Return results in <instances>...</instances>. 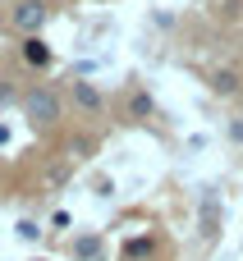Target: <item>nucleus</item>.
Masks as SVG:
<instances>
[{
  "instance_id": "nucleus-6",
  "label": "nucleus",
  "mask_w": 243,
  "mask_h": 261,
  "mask_svg": "<svg viewBox=\"0 0 243 261\" xmlns=\"http://www.w3.org/2000/svg\"><path fill=\"white\" fill-rule=\"evenodd\" d=\"M74 101L83 106V110H101L106 101H101V92L92 87V83H74Z\"/></svg>"
},
{
  "instance_id": "nucleus-9",
  "label": "nucleus",
  "mask_w": 243,
  "mask_h": 261,
  "mask_svg": "<svg viewBox=\"0 0 243 261\" xmlns=\"http://www.w3.org/2000/svg\"><path fill=\"white\" fill-rule=\"evenodd\" d=\"M129 115H133V119H147V115H152V96H147V92H133V96H129Z\"/></svg>"
},
{
  "instance_id": "nucleus-7",
  "label": "nucleus",
  "mask_w": 243,
  "mask_h": 261,
  "mask_svg": "<svg viewBox=\"0 0 243 261\" xmlns=\"http://www.w3.org/2000/svg\"><path fill=\"white\" fill-rule=\"evenodd\" d=\"M211 87H216L221 96H234V92H239V73H234V69H216Z\"/></svg>"
},
{
  "instance_id": "nucleus-11",
  "label": "nucleus",
  "mask_w": 243,
  "mask_h": 261,
  "mask_svg": "<svg viewBox=\"0 0 243 261\" xmlns=\"http://www.w3.org/2000/svg\"><path fill=\"white\" fill-rule=\"evenodd\" d=\"M5 101H14V87H9V83H0V106H5Z\"/></svg>"
},
{
  "instance_id": "nucleus-3",
  "label": "nucleus",
  "mask_w": 243,
  "mask_h": 261,
  "mask_svg": "<svg viewBox=\"0 0 243 261\" xmlns=\"http://www.w3.org/2000/svg\"><path fill=\"white\" fill-rule=\"evenodd\" d=\"M23 60H28L32 69H46V64H51V46H46L41 37H23Z\"/></svg>"
},
{
  "instance_id": "nucleus-1",
  "label": "nucleus",
  "mask_w": 243,
  "mask_h": 261,
  "mask_svg": "<svg viewBox=\"0 0 243 261\" xmlns=\"http://www.w3.org/2000/svg\"><path fill=\"white\" fill-rule=\"evenodd\" d=\"M23 115L32 119V128H37V124H55V119H60V96H55L51 87H32V92L23 96Z\"/></svg>"
},
{
  "instance_id": "nucleus-12",
  "label": "nucleus",
  "mask_w": 243,
  "mask_h": 261,
  "mask_svg": "<svg viewBox=\"0 0 243 261\" xmlns=\"http://www.w3.org/2000/svg\"><path fill=\"white\" fill-rule=\"evenodd\" d=\"M37 261H41V257H37Z\"/></svg>"
},
{
  "instance_id": "nucleus-5",
  "label": "nucleus",
  "mask_w": 243,
  "mask_h": 261,
  "mask_svg": "<svg viewBox=\"0 0 243 261\" xmlns=\"http://www.w3.org/2000/svg\"><path fill=\"white\" fill-rule=\"evenodd\" d=\"M216 225H221V206H216V193H207L202 197V239H216L221 234Z\"/></svg>"
},
{
  "instance_id": "nucleus-8",
  "label": "nucleus",
  "mask_w": 243,
  "mask_h": 261,
  "mask_svg": "<svg viewBox=\"0 0 243 261\" xmlns=\"http://www.w3.org/2000/svg\"><path fill=\"white\" fill-rule=\"evenodd\" d=\"M152 248H156V243H152V239H129V243H124V261L152 257Z\"/></svg>"
},
{
  "instance_id": "nucleus-10",
  "label": "nucleus",
  "mask_w": 243,
  "mask_h": 261,
  "mask_svg": "<svg viewBox=\"0 0 243 261\" xmlns=\"http://www.w3.org/2000/svg\"><path fill=\"white\" fill-rule=\"evenodd\" d=\"M37 234H41V229H37L32 220H18V239H37Z\"/></svg>"
},
{
  "instance_id": "nucleus-2",
  "label": "nucleus",
  "mask_w": 243,
  "mask_h": 261,
  "mask_svg": "<svg viewBox=\"0 0 243 261\" xmlns=\"http://www.w3.org/2000/svg\"><path fill=\"white\" fill-rule=\"evenodd\" d=\"M41 23H46V5L41 0H18L14 5V28L23 37H41Z\"/></svg>"
},
{
  "instance_id": "nucleus-4",
  "label": "nucleus",
  "mask_w": 243,
  "mask_h": 261,
  "mask_svg": "<svg viewBox=\"0 0 243 261\" xmlns=\"http://www.w3.org/2000/svg\"><path fill=\"white\" fill-rule=\"evenodd\" d=\"M106 252V243L96 239V234H83V239H74V261H101Z\"/></svg>"
}]
</instances>
